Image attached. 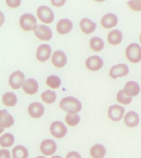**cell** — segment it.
<instances>
[{
  "label": "cell",
  "mask_w": 141,
  "mask_h": 158,
  "mask_svg": "<svg viewBox=\"0 0 141 158\" xmlns=\"http://www.w3.org/2000/svg\"><path fill=\"white\" fill-rule=\"evenodd\" d=\"M119 19L117 15L113 13H108L104 15L101 19L102 26L106 29H110L115 27L118 23Z\"/></svg>",
  "instance_id": "obj_15"
},
{
  "label": "cell",
  "mask_w": 141,
  "mask_h": 158,
  "mask_svg": "<svg viewBox=\"0 0 141 158\" xmlns=\"http://www.w3.org/2000/svg\"><path fill=\"white\" fill-rule=\"evenodd\" d=\"M117 101L120 102V103L125 104V105L131 103L132 100L131 97L127 96L126 94L125 93L124 89H121L117 92Z\"/></svg>",
  "instance_id": "obj_31"
},
{
  "label": "cell",
  "mask_w": 141,
  "mask_h": 158,
  "mask_svg": "<svg viewBox=\"0 0 141 158\" xmlns=\"http://www.w3.org/2000/svg\"><path fill=\"white\" fill-rule=\"evenodd\" d=\"M37 20L34 15L31 13H24L20 16V24L23 29L26 31L34 30L37 26Z\"/></svg>",
  "instance_id": "obj_3"
},
{
  "label": "cell",
  "mask_w": 141,
  "mask_h": 158,
  "mask_svg": "<svg viewBox=\"0 0 141 158\" xmlns=\"http://www.w3.org/2000/svg\"><path fill=\"white\" fill-rule=\"evenodd\" d=\"M29 152L27 148L22 145H18L13 149V158H28Z\"/></svg>",
  "instance_id": "obj_25"
},
{
  "label": "cell",
  "mask_w": 141,
  "mask_h": 158,
  "mask_svg": "<svg viewBox=\"0 0 141 158\" xmlns=\"http://www.w3.org/2000/svg\"><path fill=\"white\" fill-rule=\"evenodd\" d=\"M46 158L44 156H37V157H36V158Z\"/></svg>",
  "instance_id": "obj_40"
},
{
  "label": "cell",
  "mask_w": 141,
  "mask_h": 158,
  "mask_svg": "<svg viewBox=\"0 0 141 158\" xmlns=\"http://www.w3.org/2000/svg\"><path fill=\"white\" fill-rule=\"evenodd\" d=\"M24 81V74L19 70L13 72L10 75L8 80L10 86L13 89H20Z\"/></svg>",
  "instance_id": "obj_9"
},
{
  "label": "cell",
  "mask_w": 141,
  "mask_h": 158,
  "mask_svg": "<svg viewBox=\"0 0 141 158\" xmlns=\"http://www.w3.org/2000/svg\"><path fill=\"white\" fill-rule=\"evenodd\" d=\"M44 106L39 102H33L28 108V112L30 116L34 118H39L44 113Z\"/></svg>",
  "instance_id": "obj_12"
},
{
  "label": "cell",
  "mask_w": 141,
  "mask_h": 158,
  "mask_svg": "<svg viewBox=\"0 0 141 158\" xmlns=\"http://www.w3.org/2000/svg\"><path fill=\"white\" fill-rule=\"evenodd\" d=\"M59 107L68 113H77L82 109V103L74 97L67 96L61 100Z\"/></svg>",
  "instance_id": "obj_1"
},
{
  "label": "cell",
  "mask_w": 141,
  "mask_h": 158,
  "mask_svg": "<svg viewBox=\"0 0 141 158\" xmlns=\"http://www.w3.org/2000/svg\"><path fill=\"white\" fill-rule=\"evenodd\" d=\"M127 58L132 63H136L141 60V46L137 43L129 44L126 49Z\"/></svg>",
  "instance_id": "obj_2"
},
{
  "label": "cell",
  "mask_w": 141,
  "mask_h": 158,
  "mask_svg": "<svg viewBox=\"0 0 141 158\" xmlns=\"http://www.w3.org/2000/svg\"><path fill=\"white\" fill-rule=\"evenodd\" d=\"M15 123L14 118L6 109L0 110V127L7 128L12 126Z\"/></svg>",
  "instance_id": "obj_17"
},
{
  "label": "cell",
  "mask_w": 141,
  "mask_h": 158,
  "mask_svg": "<svg viewBox=\"0 0 141 158\" xmlns=\"http://www.w3.org/2000/svg\"><path fill=\"white\" fill-rule=\"evenodd\" d=\"M123 39V34L121 30L113 29L108 35V40L110 44L117 45L121 42Z\"/></svg>",
  "instance_id": "obj_23"
},
{
  "label": "cell",
  "mask_w": 141,
  "mask_h": 158,
  "mask_svg": "<svg viewBox=\"0 0 141 158\" xmlns=\"http://www.w3.org/2000/svg\"><path fill=\"white\" fill-rule=\"evenodd\" d=\"M57 144L51 139H44L40 143V149L45 156H52L57 151Z\"/></svg>",
  "instance_id": "obj_7"
},
{
  "label": "cell",
  "mask_w": 141,
  "mask_h": 158,
  "mask_svg": "<svg viewBox=\"0 0 141 158\" xmlns=\"http://www.w3.org/2000/svg\"><path fill=\"white\" fill-rule=\"evenodd\" d=\"M6 3L11 7H17L20 5L21 0H6Z\"/></svg>",
  "instance_id": "obj_33"
},
{
  "label": "cell",
  "mask_w": 141,
  "mask_h": 158,
  "mask_svg": "<svg viewBox=\"0 0 141 158\" xmlns=\"http://www.w3.org/2000/svg\"><path fill=\"white\" fill-rule=\"evenodd\" d=\"M51 52L52 49L49 44H40L37 47L36 57L39 61L45 62L49 59Z\"/></svg>",
  "instance_id": "obj_13"
},
{
  "label": "cell",
  "mask_w": 141,
  "mask_h": 158,
  "mask_svg": "<svg viewBox=\"0 0 141 158\" xmlns=\"http://www.w3.org/2000/svg\"><path fill=\"white\" fill-rule=\"evenodd\" d=\"M80 120V116L77 113H68L65 117V121L69 126H76Z\"/></svg>",
  "instance_id": "obj_30"
},
{
  "label": "cell",
  "mask_w": 141,
  "mask_h": 158,
  "mask_svg": "<svg viewBox=\"0 0 141 158\" xmlns=\"http://www.w3.org/2000/svg\"><path fill=\"white\" fill-rule=\"evenodd\" d=\"M23 89L25 93L29 94H36L39 89L37 81L33 78H29L25 80L22 85Z\"/></svg>",
  "instance_id": "obj_18"
},
{
  "label": "cell",
  "mask_w": 141,
  "mask_h": 158,
  "mask_svg": "<svg viewBox=\"0 0 141 158\" xmlns=\"http://www.w3.org/2000/svg\"><path fill=\"white\" fill-rule=\"evenodd\" d=\"M37 17L44 23L50 24L54 19V13L52 10L45 5L40 6L37 9Z\"/></svg>",
  "instance_id": "obj_4"
},
{
  "label": "cell",
  "mask_w": 141,
  "mask_h": 158,
  "mask_svg": "<svg viewBox=\"0 0 141 158\" xmlns=\"http://www.w3.org/2000/svg\"><path fill=\"white\" fill-rule=\"evenodd\" d=\"M66 158H82V156L78 152L76 151H71L67 153Z\"/></svg>",
  "instance_id": "obj_34"
},
{
  "label": "cell",
  "mask_w": 141,
  "mask_h": 158,
  "mask_svg": "<svg viewBox=\"0 0 141 158\" xmlns=\"http://www.w3.org/2000/svg\"><path fill=\"white\" fill-rule=\"evenodd\" d=\"M15 143V137L12 133H6L0 137V146L10 147Z\"/></svg>",
  "instance_id": "obj_27"
},
{
  "label": "cell",
  "mask_w": 141,
  "mask_h": 158,
  "mask_svg": "<svg viewBox=\"0 0 141 158\" xmlns=\"http://www.w3.org/2000/svg\"><path fill=\"white\" fill-rule=\"evenodd\" d=\"M125 111V110L123 106L118 104H114L109 106L108 115L112 121H118L122 118Z\"/></svg>",
  "instance_id": "obj_10"
},
{
  "label": "cell",
  "mask_w": 141,
  "mask_h": 158,
  "mask_svg": "<svg viewBox=\"0 0 141 158\" xmlns=\"http://www.w3.org/2000/svg\"><path fill=\"white\" fill-rule=\"evenodd\" d=\"M46 83L47 86L52 89H57L61 84V80L59 77L55 75H51L47 77Z\"/></svg>",
  "instance_id": "obj_29"
},
{
  "label": "cell",
  "mask_w": 141,
  "mask_h": 158,
  "mask_svg": "<svg viewBox=\"0 0 141 158\" xmlns=\"http://www.w3.org/2000/svg\"><path fill=\"white\" fill-rule=\"evenodd\" d=\"M125 93L130 97L136 96L140 92V86L138 82L134 81H129L125 85Z\"/></svg>",
  "instance_id": "obj_20"
},
{
  "label": "cell",
  "mask_w": 141,
  "mask_h": 158,
  "mask_svg": "<svg viewBox=\"0 0 141 158\" xmlns=\"http://www.w3.org/2000/svg\"><path fill=\"white\" fill-rule=\"evenodd\" d=\"M51 158H63L62 157H61V156H53L52 157H51Z\"/></svg>",
  "instance_id": "obj_38"
},
{
  "label": "cell",
  "mask_w": 141,
  "mask_h": 158,
  "mask_svg": "<svg viewBox=\"0 0 141 158\" xmlns=\"http://www.w3.org/2000/svg\"><path fill=\"white\" fill-rule=\"evenodd\" d=\"M106 154V148L100 143L95 144L90 149V154L92 158H104Z\"/></svg>",
  "instance_id": "obj_22"
},
{
  "label": "cell",
  "mask_w": 141,
  "mask_h": 158,
  "mask_svg": "<svg viewBox=\"0 0 141 158\" xmlns=\"http://www.w3.org/2000/svg\"><path fill=\"white\" fill-rule=\"evenodd\" d=\"M104 64L102 57L97 55H93L88 57L86 60V65L91 71H98L101 69Z\"/></svg>",
  "instance_id": "obj_11"
},
{
  "label": "cell",
  "mask_w": 141,
  "mask_h": 158,
  "mask_svg": "<svg viewBox=\"0 0 141 158\" xmlns=\"http://www.w3.org/2000/svg\"><path fill=\"white\" fill-rule=\"evenodd\" d=\"M51 61L55 67L62 68L67 63V56L61 50H56L52 54Z\"/></svg>",
  "instance_id": "obj_14"
},
{
  "label": "cell",
  "mask_w": 141,
  "mask_h": 158,
  "mask_svg": "<svg viewBox=\"0 0 141 158\" xmlns=\"http://www.w3.org/2000/svg\"><path fill=\"white\" fill-rule=\"evenodd\" d=\"M51 2L56 7H60L64 5L66 2V0H51Z\"/></svg>",
  "instance_id": "obj_36"
},
{
  "label": "cell",
  "mask_w": 141,
  "mask_h": 158,
  "mask_svg": "<svg viewBox=\"0 0 141 158\" xmlns=\"http://www.w3.org/2000/svg\"><path fill=\"white\" fill-rule=\"evenodd\" d=\"M0 158H11V154L10 151L2 149L0 150Z\"/></svg>",
  "instance_id": "obj_35"
},
{
  "label": "cell",
  "mask_w": 141,
  "mask_h": 158,
  "mask_svg": "<svg viewBox=\"0 0 141 158\" xmlns=\"http://www.w3.org/2000/svg\"><path fill=\"white\" fill-rule=\"evenodd\" d=\"M139 40H140V42H141V35H140V36H139Z\"/></svg>",
  "instance_id": "obj_41"
},
{
  "label": "cell",
  "mask_w": 141,
  "mask_h": 158,
  "mask_svg": "<svg viewBox=\"0 0 141 158\" xmlns=\"http://www.w3.org/2000/svg\"><path fill=\"white\" fill-rule=\"evenodd\" d=\"M90 47L95 51H100L104 47V42L101 37L94 36L89 41Z\"/></svg>",
  "instance_id": "obj_26"
},
{
  "label": "cell",
  "mask_w": 141,
  "mask_h": 158,
  "mask_svg": "<svg viewBox=\"0 0 141 158\" xmlns=\"http://www.w3.org/2000/svg\"><path fill=\"white\" fill-rule=\"evenodd\" d=\"M73 23L72 21L67 19L63 18L59 20L56 25V30L60 34H66L72 30Z\"/></svg>",
  "instance_id": "obj_19"
},
{
  "label": "cell",
  "mask_w": 141,
  "mask_h": 158,
  "mask_svg": "<svg viewBox=\"0 0 141 158\" xmlns=\"http://www.w3.org/2000/svg\"><path fill=\"white\" fill-rule=\"evenodd\" d=\"M79 25L82 31L86 34L93 32L97 27V24L88 18H84L81 20Z\"/></svg>",
  "instance_id": "obj_21"
},
{
  "label": "cell",
  "mask_w": 141,
  "mask_h": 158,
  "mask_svg": "<svg viewBox=\"0 0 141 158\" xmlns=\"http://www.w3.org/2000/svg\"><path fill=\"white\" fill-rule=\"evenodd\" d=\"M5 17L3 13L0 10V27L5 22Z\"/></svg>",
  "instance_id": "obj_37"
},
{
  "label": "cell",
  "mask_w": 141,
  "mask_h": 158,
  "mask_svg": "<svg viewBox=\"0 0 141 158\" xmlns=\"http://www.w3.org/2000/svg\"><path fill=\"white\" fill-rule=\"evenodd\" d=\"M34 32L37 38L42 41H49L52 38V30L45 25H37L34 29Z\"/></svg>",
  "instance_id": "obj_6"
},
{
  "label": "cell",
  "mask_w": 141,
  "mask_h": 158,
  "mask_svg": "<svg viewBox=\"0 0 141 158\" xmlns=\"http://www.w3.org/2000/svg\"><path fill=\"white\" fill-rule=\"evenodd\" d=\"M2 102L6 106H14L17 102V97L13 92H7L3 94Z\"/></svg>",
  "instance_id": "obj_24"
},
{
  "label": "cell",
  "mask_w": 141,
  "mask_h": 158,
  "mask_svg": "<svg viewBox=\"0 0 141 158\" xmlns=\"http://www.w3.org/2000/svg\"><path fill=\"white\" fill-rule=\"evenodd\" d=\"M140 118L136 111H128L124 116V123L127 127L134 128L139 125Z\"/></svg>",
  "instance_id": "obj_16"
},
{
  "label": "cell",
  "mask_w": 141,
  "mask_h": 158,
  "mask_svg": "<svg viewBox=\"0 0 141 158\" xmlns=\"http://www.w3.org/2000/svg\"><path fill=\"white\" fill-rule=\"evenodd\" d=\"M129 73V67L125 63H120L115 65L109 70V75L113 79H116L118 77L126 76Z\"/></svg>",
  "instance_id": "obj_8"
},
{
  "label": "cell",
  "mask_w": 141,
  "mask_h": 158,
  "mask_svg": "<svg viewBox=\"0 0 141 158\" xmlns=\"http://www.w3.org/2000/svg\"><path fill=\"white\" fill-rule=\"evenodd\" d=\"M50 131L54 137L59 139L64 138L66 135L67 128L64 123L60 121H55L51 124Z\"/></svg>",
  "instance_id": "obj_5"
},
{
  "label": "cell",
  "mask_w": 141,
  "mask_h": 158,
  "mask_svg": "<svg viewBox=\"0 0 141 158\" xmlns=\"http://www.w3.org/2000/svg\"><path fill=\"white\" fill-rule=\"evenodd\" d=\"M42 101L47 104H52L55 102L57 98V94L55 91L46 90L41 94Z\"/></svg>",
  "instance_id": "obj_28"
},
{
  "label": "cell",
  "mask_w": 141,
  "mask_h": 158,
  "mask_svg": "<svg viewBox=\"0 0 141 158\" xmlns=\"http://www.w3.org/2000/svg\"><path fill=\"white\" fill-rule=\"evenodd\" d=\"M127 3L132 10L137 12L141 11V0H130Z\"/></svg>",
  "instance_id": "obj_32"
},
{
  "label": "cell",
  "mask_w": 141,
  "mask_h": 158,
  "mask_svg": "<svg viewBox=\"0 0 141 158\" xmlns=\"http://www.w3.org/2000/svg\"><path fill=\"white\" fill-rule=\"evenodd\" d=\"M3 131H4V128H2V127H0V135L2 133Z\"/></svg>",
  "instance_id": "obj_39"
}]
</instances>
